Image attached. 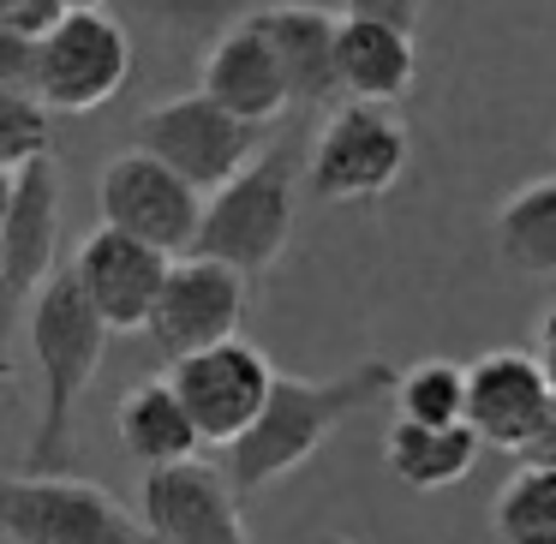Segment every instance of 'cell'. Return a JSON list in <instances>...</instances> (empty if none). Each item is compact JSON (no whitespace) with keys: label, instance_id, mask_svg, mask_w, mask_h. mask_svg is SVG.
Listing matches in <instances>:
<instances>
[{"label":"cell","instance_id":"cell-3","mask_svg":"<svg viewBox=\"0 0 556 544\" xmlns=\"http://www.w3.org/2000/svg\"><path fill=\"white\" fill-rule=\"evenodd\" d=\"M293 198H300V162L288 144L257 150L228 186L204 198V222H198L192 252L216 257V264L240 269L245 281L276 269V257L293 240Z\"/></svg>","mask_w":556,"mask_h":544},{"label":"cell","instance_id":"cell-7","mask_svg":"<svg viewBox=\"0 0 556 544\" xmlns=\"http://www.w3.org/2000/svg\"><path fill=\"white\" fill-rule=\"evenodd\" d=\"M132 78V37L102 7H73L61 25L42 37V73L37 97L49 114H97Z\"/></svg>","mask_w":556,"mask_h":544},{"label":"cell","instance_id":"cell-19","mask_svg":"<svg viewBox=\"0 0 556 544\" xmlns=\"http://www.w3.org/2000/svg\"><path fill=\"white\" fill-rule=\"evenodd\" d=\"M479 431L467 419L460 425H413L395 419L383 437V460L407 491H448L479 467Z\"/></svg>","mask_w":556,"mask_h":544},{"label":"cell","instance_id":"cell-21","mask_svg":"<svg viewBox=\"0 0 556 544\" xmlns=\"http://www.w3.org/2000/svg\"><path fill=\"white\" fill-rule=\"evenodd\" d=\"M491 527L503 544H556V467L520 460V472L496 491Z\"/></svg>","mask_w":556,"mask_h":544},{"label":"cell","instance_id":"cell-32","mask_svg":"<svg viewBox=\"0 0 556 544\" xmlns=\"http://www.w3.org/2000/svg\"><path fill=\"white\" fill-rule=\"evenodd\" d=\"M7 377H13V365H7V347H0V383H7Z\"/></svg>","mask_w":556,"mask_h":544},{"label":"cell","instance_id":"cell-28","mask_svg":"<svg viewBox=\"0 0 556 544\" xmlns=\"http://www.w3.org/2000/svg\"><path fill=\"white\" fill-rule=\"evenodd\" d=\"M520 460H532V467H556V401H551V413H544L539 437L520 448Z\"/></svg>","mask_w":556,"mask_h":544},{"label":"cell","instance_id":"cell-24","mask_svg":"<svg viewBox=\"0 0 556 544\" xmlns=\"http://www.w3.org/2000/svg\"><path fill=\"white\" fill-rule=\"evenodd\" d=\"M126 7L144 13L150 25L174 30V37H210V30L228 18L233 0H126ZM222 30H228V25H222Z\"/></svg>","mask_w":556,"mask_h":544},{"label":"cell","instance_id":"cell-6","mask_svg":"<svg viewBox=\"0 0 556 544\" xmlns=\"http://www.w3.org/2000/svg\"><path fill=\"white\" fill-rule=\"evenodd\" d=\"M138 150H150L156 162H168L180 180H192L198 192L228 186L245 162L264 150V126L228 114L222 102H210L204 90L168 97L138 121Z\"/></svg>","mask_w":556,"mask_h":544},{"label":"cell","instance_id":"cell-1","mask_svg":"<svg viewBox=\"0 0 556 544\" xmlns=\"http://www.w3.org/2000/svg\"><path fill=\"white\" fill-rule=\"evenodd\" d=\"M395 389V365L389 359H365L341 377H281L269 383L264 413L252 419V431L240 443L222 448V472L240 496H257L264 484L300 472L353 413H365L371 401H383Z\"/></svg>","mask_w":556,"mask_h":544},{"label":"cell","instance_id":"cell-16","mask_svg":"<svg viewBox=\"0 0 556 544\" xmlns=\"http://www.w3.org/2000/svg\"><path fill=\"white\" fill-rule=\"evenodd\" d=\"M252 18L269 37V49H276L293 109H324V102L341 97V66H336L341 18L329 13V7L281 0V7H264V13H252Z\"/></svg>","mask_w":556,"mask_h":544},{"label":"cell","instance_id":"cell-14","mask_svg":"<svg viewBox=\"0 0 556 544\" xmlns=\"http://www.w3.org/2000/svg\"><path fill=\"white\" fill-rule=\"evenodd\" d=\"M551 401H556V389L544 377L539 353L496 347V353H479L467 365V425L491 448H515L520 455L539 437Z\"/></svg>","mask_w":556,"mask_h":544},{"label":"cell","instance_id":"cell-20","mask_svg":"<svg viewBox=\"0 0 556 544\" xmlns=\"http://www.w3.org/2000/svg\"><path fill=\"white\" fill-rule=\"evenodd\" d=\"M496 252L520 276H556V174L503 198V210H496Z\"/></svg>","mask_w":556,"mask_h":544},{"label":"cell","instance_id":"cell-4","mask_svg":"<svg viewBox=\"0 0 556 544\" xmlns=\"http://www.w3.org/2000/svg\"><path fill=\"white\" fill-rule=\"evenodd\" d=\"M0 539L7 544H156V532L97 479L13 472V479H0Z\"/></svg>","mask_w":556,"mask_h":544},{"label":"cell","instance_id":"cell-12","mask_svg":"<svg viewBox=\"0 0 556 544\" xmlns=\"http://www.w3.org/2000/svg\"><path fill=\"white\" fill-rule=\"evenodd\" d=\"M240 503L245 496L216 460L144 472V527L156 532V544H252Z\"/></svg>","mask_w":556,"mask_h":544},{"label":"cell","instance_id":"cell-27","mask_svg":"<svg viewBox=\"0 0 556 544\" xmlns=\"http://www.w3.org/2000/svg\"><path fill=\"white\" fill-rule=\"evenodd\" d=\"M425 0H348L341 18H371V25H395V30H419Z\"/></svg>","mask_w":556,"mask_h":544},{"label":"cell","instance_id":"cell-31","mask_svg":"<svg viewBox=\"0 0 556 544\" xmlns=\"http://www.w3.org/2000/svg\"><path fill=\"white\" fill-rule=\"evenodd\" d=\"M317 544H353V539H341V532H317Z\"/></svg>","mask_w":556,"mask_h":544},{"label":"cell","instance_id":"cell-5","mask_svg":"<svg viewBox=\"0 0 556 544\" xmlns=\"http://www.w3.org/2000/svg\"><path fill=\"white\" fill-rule=\"evenodd\" d=\"M407 162V121L389 102H348L317 132L305 180H312V198H324V204H371V198L395 192Z\"/></svg>","mask_w":556,"mask_h":544},{"label":"cell","instance_id":"cell-13","mask_svg":"<svg viewBox=\"0 0 556 544\" xmlns=\"http://www.w3.org/2000/svg\"><path fill=\"white\" fill-rule=\"evenodd\" d=\"M174 257L156 252V245L132 240L121 228H90L85 245L73 257V276L85 288V300L97 305V317L109 324V336H126V329H144L150 312L162 300V281H168Z\"/></svg>","mask_w":556,"mask_h":544},{"label":"cell","instance_id":"cell-22","mask_svg":"<svg viewBox=\"0 0 556 544\" xmlns=\"http://www.w3.org/2000/svg\"><path fill=\"white\" fill-rule=\"evenodd\" d=\"M395 419L413 425H460L467 419V365L455 359H419L395 371Z\"/></svg>","mask_w":556,"mask_h":544},{"label":"cell","instance_id":"cell-23","mask_svg":"<svg viewBox=\"0 0 556 544\" xmlns=\"http://www.w3.org/2000/svg\"><path fill=\"white\" fill-rule=\"evenodd\" d=\"M54 156V126H49V102L30 90L0 85V168H30V162Z\"/></svg>","mask_w":556,"mask_h":544},{"label":"cell","instance_id":"cell-18","mask_svg":"<svg viewBox=\"0 0 556 544\" xmlns=\"http://www.w3.org/2000/svg\"><path fill=\"white\" fill-rule=\"evenodd\" d=\"M336 66H341V90L353 102H401L413 90V73H419L413 30L371 25V18H341Z\"/></svg>","mask_w":556,"mask_h":544},{"label":"cell","instance_id":"cell-17","mask_svg":"<svg viewBox=\"0 0 556 544\" xmlns=\"http://www.w3.org/2000/svg\"><path fill=\"white\" fill-rule=\"evenodd\" d=\"M114 431H121V448L144 472L198 460V448H204V437H198L192 413H186V401L174 395L168 377H150V383L126 389L121 407H114Z\"/></svg>","mask_w":556,"mask_h":544},{"label":"cell","instance_id":"cell-33","mask_svg":"<svg viewBox=\"0 0 556 544\" xmlns=\"http://www.w3.org/2000/svg\"><path fill=\"white\" fill-rule=\"evenodd\" d=\"M73 7H102V0H66V13H73Z\"/></svg>","mask_w":556,"mask_h":544},{"label":"cell","instance_id":"cell-10","mask_svg":"<svg viewBox=\"0 0 556 544\" xmlns=\"http://www.w3.org/2000/svg\"><path fill=\"white\" fill-rule=\"evenodd\" d=\"M245 317V276L204 252L174 257L168 281H162V300L150 312V341L162 347V359H186L198 347H216V341L240 336Z\"/></svg>","mask_w":556,"mask_h":544},{"label":"cell","instance_id":"cell-29","mask_svg":"<svg viewBox=\"0 0 556 544\" xmlns=\"http://www.w3.org/2000/svg\"><path fill=\"white\" fill-rule=\"evenodd\" d=\"M539 365H544V377H551V389H556V300L544 305V317H539Z\"/></svg>","mask_w":556,"mask_h":544},{"label":"cell","instance_id":"cell-25","mask_svg":"<svg viewBox=\"0 0 556 544\" xmlns=\"http://www.w3.org/2000/svg\"><path fill=\"white\" fill-rule=\"evenodd\" d=\"M37 73H42V37L0 30V85L30 90V97H37Z\"/></svg>","mask_w":556,"mask_h":544},{"label":"cell","instance_id":"cell-26","mask_svg":"<svg viewBox=\"0 0 556 544\" xmlns=\"http://www.w3.org/2000/svg\"><path fill=\"white\" fill-rule=\"evenodd\" d=\"M66 18V0H0V30H18V37H49Z\"/></svg>","mask_w":556,"mask_h":544},{"label":"cell","instance_id":"cell-9","mask_svg":"<svg viewBox=\"0 0 556 544\" xmlns=\"http://www.w3.org/2000/svg\"><path fill=\"white\" fill-rule=\"evenodd\" d=\"M102 222L168 257H186L198 240V222H204V192L150 150H121L102 168Z\"/></svg>","mask_w":556,"mask_h":544},{"label":"cell","instance_id":"cell-11","mask_svg":"<svg viewBox=\"0 0 556 544\" xmlns=\"http://www.w3.org/2000/svg\"><path fill=\"white\" fill-rule=\"evenodd\" d=\"M54 257H61V168L49 156L13 174V204L0 216V312L37 300L61 269Z\"/></svg>","mask_w":556,"mask_h":544},{"label":"cell","instance_id":"cell-30","mask_svg":"<svg viewBox=\"0 0 556 544\" xmlns=\"http://www.w3.org/2000/svg\"><path fill=\"white\" fill-rule=\"evenodd\" d=\"M7 204H13V168H0V216H7Z\"/></svg>","mask_w":556,"mask_h":544},{"label":"cell","instance_id":"cell-2","mask_svg":"<svg viewBox=\"0 0 556 544\" xmlns=\"http://www.w3.org/2000/svg\"><path fill=\"white\" fill-rule=\"evenodd\" d=\"M25 336H30V359L42 371V413L30 431L25 472H61L73 460V419L85 389L102 371V347H109V324L97 317V305L85 300L73 269H54L49 288L25 305Z\"/></svg>","mask_w":556,"mask_h":544},{"label":"cell","instance_id":"cell-8","mask_svg":"<svg viewBox=\"0 0 556 544\" xmlns=\"http://www.w3.org/2000/svg\"><path fill=\"white\" fill-rule=\"evenodd\" d=\"M168 383H174V395L186 401L198 437H204L210 448H228V443H240V437L252 431V419L264 413L276 365H269L264 347L228 336V341H216V347L168 359Z\"/></svg>","mask_w":556,"mask_h":544},{"label":"cell","instance_id":"cell-15","mask_svg":"<svg viewBox=\"0 0 556 544\" xmlns=\"http://www.w3.org/2000/svg\"><path fill=\"white\" fill-rule=\"evenodd\" d=\"M198 90H204L210 102H222L228 114L252 121V126H269L293 109L281 61H276V49H269V37L257 30V18H240V25H228L210 42Z\"/></svg>","mask_w":556,"mask_h":544}]
</instances>
